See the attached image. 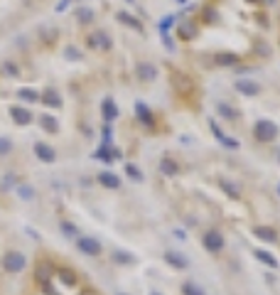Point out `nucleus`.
<instances>
[{"label":"nucleus","mask_w":280,"mask_h":295,"mask_svg":"<svg viewBox=\"0 0 280 295\" xmlns=\"http://www.w3.org/2000/svg\"><path fill=\"white\" fill-rule=\"evenodd\" d=\"M22 295H106L99 285L86 280L74 266L59 263L49 256H39L32 263L30 280Z\"/></svg>","instance_id":"nucleus-1"},{"label":"nucleus","mask_w":280,"mask_h":295,"mask_svg":"<svg viewBox=\"0 0 280 295\" xmlns=\"http://www.w3.org/2000/svg\"><path fill=\"white\" fill-rule=\"evenodd\" d=\"M253 135H256L258 143H273L278 138V126L273 121H268V118H261L253 126Z\"/></svg>","instance_id":"nucleus-2"},{"label":"nucleus","mask_w":280,"mask_h":295,"mask_svg":"<svg viewBox=\"0 0 280 295\" xmlns=\"http://www.w3.org/2000/svg\"><path fill=\"white\" fill-rule=\"evenodd\" d=\"M86 47H89V49H99V52H108V49L113 47V40L108 37V32L94 30L91 34H86Z\"/></svg>","instance_id":"nucleus-3"},{"label":"nucleus","mask_w":280,"mask_h":295,"mask_svg":"<svg viewBox=\"0 0 280 295\" xmlns=\"http://www.w3.org/2000/svg\"><path fill=\"white\" fill-rule=\"evenodd\" d=\"M10 118H13L15 126H30L32 123V111L15 103V106H10Z\"/></svg>","instance_id":"nucleus-4"},{"label":"nucleus","mask_w":280,"mask_h":295,"mask_svg":"<svg viewBox=\"0 0 280 295\" xmlns=\"http://www.w3.org/2000/svg\"><path fill=\"white\" fill-rule=\"evenodd\" d=\"M34 155H37L39 163H45V165H52L57 160V150L52 145H47V143H34Z\"/></svg>","instance_id":"nucleus-5"},{"label":"nucleus","mask_w":280,"mask_h":295,"mask_svg":"<svg viewBox=\"0 0 280 295\" xmlns=\"http://www.w3.org/2000/svg\"><path fill=\"white\" fill-rule=\"evenodd\" d=\"M135 116L145 128H155V116H152V111L145 101H135Z\"/></svg>","instance_id":"nucleus-6"},{"label":"nucleus","mask_w":280,"mask_h":295,"mask_svg":"<svg viewBox=\"0 0 280 295\" xmlns=\"http://www.w3.org/2000/svg\"><path fill=\"white\" fill-rule=\"evenodd\" d=\"M39 101H45L47 108H62V106H64V98H62L59 89H52V86H47V89L42 91V98H39Z\"/></svg>","instance_id":"nucleus-7"},{"label":"nucleus","mask_w":280,"mask_h":295,"mask_svg":"<svg viewBox=\"0 0 280 295\" xmlns=\"http://www.w3.org/2000/svg\"><path fill=\"white\" fill-rule=\"evenodd\" d=\"M99 184L101 187H106V190H118L121 187V177H118L115 172H111V170H103V172H99Z\"/></svg>","instance_id":"nucleus-8"},{"label":"nucleus","mask_w":280,"mask_h":295,"mask_svg":"<svg viewBox=\"0 0 280 295\" xmlns=\"http://www.w3.org/2000/svg\"><path fill=\"white\" fill-rule=\"evenodd\" d=\"M101 116H103V121L111 126L115 118H118V106H115V101L108 96V98H103V103H101Z\"/></svg>","instance_id":"nucleus-9"},{"label":"nucleus","mask_w":280,"mask_h":295,"mask_svg":"<svg viewBox=\"0 0 280 295\" xmlns=\"http://www.w3.org/2000/svg\"><path fill=\"white\" fill-rule=\"evenodd\" d=\"M233 86H236L238 94H244V96H258L261 94V86L256 82H251V79H238Z\"/></svg>","instance_id":"nucleus-10"},{"label":"nucleus","mask_w":280,"mask_h":295,"mask_svg":"<svg viewBox=\"0 0 280 295\" xmlns=\"http://www.w3.org/2000/svg\"><path fill=\"white\" fill-rule=\"evenodd\" d=\"M138 77H140V82H155V79H157V69H155V64H150V62H140V64H138Z\"/></svg>","instance_id":"nucleus-11"},{"label":"nucleus","mask_w":280,"mask_h":295,"mask_svg":"<svg viewBox=\"0 0 280 295\" xmlns=\"http://www.w3.org/2000/svg\"><path fill=\"white\" fill-rule=\"evenodd\" d=\"M177 34L182 37V40H194V37H197V22L194 20H184L182 25H180V30H177Z\"/></svg>","instance_id":"nucleus-12"},{"label":"nucleus","mask_w":280,"mask_h":295,"mask_svg":"<svg viewBox=\"0 0 280 295\" xmlns=\"http://www.w3.org/2000/svg\"><path fill=\"white\" fill-rule=\"evenodd\" d=\"M214 62L219 64V66H238V54H233V52H219L216 57H214Z\"/></svg>","instance_id":"nucleus-13"},{"label":"nucleus","mask_w":280,"mask_h":295,"mask_svg":"<svg viewBox=\"0 0 280 295\" xmlns=\"http://www.w3.org/2000/svg\"><path fill=\"white\" fill-rule=\"evenodd\" d=\"M160 172H163V175H167V177L177 175V172H180L177 160H172V158H163V160H160Z\"/></svg>","instance_id":"nucleus-14"},{"label":"nucleus","mask_w":280,"mask_h":295,"mask_svg":"<svg viewBox=\"0 0 280 295\" xmlns=\"http://www.w3.org/2000/svg\"><path fill=\"white\" fill-rule=\"evenodd\" d=\"M115 17H118V22H123V25H131L133 30H138V32H143V22H140L138 17H133L131 13H123V10H121V13H118Z\"/></svg>","instance_id":"nucleus-15"},{"label":"nucleus","mask_w":280,"mask_h":295,"mask_svg":"<svg viewBox=\"0 0 280 295\" xmlns=\"http://www.w3.org/2000/svg\"><path fill=\"white\" fill-rule=\"evenodd\" d=\"M76 22L79 25H91L94 22V10L91 8H79L76 10Z\"/></svg>","instance_id":"nucleus-16"},{"label":"nucleus","mask_w":280,"mask_h":295,"mask_svg":"<svg viewBox=\"0 0 280 295\" xmlns=\"http://www.w3.org/2000/svg\"><path fill=\"white\" fill-rule=\"evenodd\" d=\"M172 82H175V86H177V91H189V86H192V82L184 77L182 71H175L172 74Z\"/></svg>","instance_id":"nucleus-17"},{"label":"nucleus","mask_w":280,"mask_h":295,"mask_svg":"<svg viewBox=\"0 0 280 295\" xmlns=\"http://www.w3.org/2000/svg\"><path fill=\"white\" fill-rule=\"evenodd\" d=\"M39 123H42V128L47 131V133H57L59 131V121L57 118H52V116H39Z\"/></svg>","instance_id":"nucleus-18"},{"label":"nucleus","mask_w":280,"mask_h":295,"mask_svg":"<svg viewBox=\"0 0 280 295\" xmlns=\"http://www.w3.org/2000/svg\"><path fill=\"white\" fill-rule=\"evenodd\" d=\"M17 96H20L22 101H30V103H34V101L42 98V94H39L37 89H17Z\"/></svg>","instance_id":"nucleus-19"},{"label":"nucleus","mask_w":280,"mask_h":295,"mask_svg":"<svg viewBox=\"0 0 280 295\" xmlns=\"http://www.w3.org/2000/svg\"><path fill=\"white\" fill-rule=\"evenodd\" d=\"M216 108H219V116H224V118H229V121H236V118H238V114H236V111H233L229 103H219Z\"/></svg>","instance_id":"nucleus-20"},{"label":"nucleus","mask_w":280,"mask_h":295,"mask_svg":"<svg viewBox=\"0 0 280 295\" xmlns=\"http://www.w3.org/2000/svg\"><path fill=\"white\" fill-rule=\"evenodd\" d=\"M13 153V138L0 135V155H10Z\"/></svg>","instance_id":"nucleus-21"},{"label":"nucleus","mask_w":280,"mask_h":295,"mask_svg":"<svg viewBox=\"0 0 280 295\" xmlns=\"http://www.w3.org/2000/svg\"><path fill=\"white\" fill-rule=\"evenodd\" d=\"M172 25H175V15L163 17V20H160V34H167V32L172 30Z\"/></svg>","instance_id":"nucleus-22"},{"label":"nucleus","mask_w":280,"mask_h":295,"mask_svg":"<svg viewBox=\"0 0 280 295\" xmlns=\"http://www.w3.org/2000/svg\"><path fill=\"white\" fill-rule=\"evenodd\" d=\"M126 172H128V177H131V180H135V182H143V172L138 170V165L128 163V165H126Z\"/></svg>","instance_id":"nucleus-23"},{"label":"nucleus","mask_w":280,"mask_h":295,"mask_svg":"<svg viewBox=\"0 0 280 295\" xmlns=\"http://www.w3.org/2000/svg\"><path fill=\"white\" fill-rule=\"evenodd\" d=\"M202 20H204V22H209V25H214V22H219V15H216V10H214V8H204Z\"/></svg>","instance_id":"nucleus-24"},{"label":"nucleus","mask_w":280,"mask_h":295,"mask_svg":"<svg viewBox=\"0 0 280 295\" xmlns=\"http://www.w3.org/2000/svg\"><path fill=\"white\" fill-rule=\"evenodd\" d=\"M64 57H66L69 62H79V59H82L84 54H82V52H79L76 47H66V52H64Z\"/></svg>","instance_id":"nucleus-25"},{"label":"nucleus","mask_w":280,"mask_h":295,"mask_svg":"<svg viewBox=\"0 0 280 295\" xmlns=\"http://www.w3.org/2000/svg\"><path fill=\"white\" fill-rule=\"evenodd\" d=\"M111 140H113V128L106 123V128H103V145H111Z\"/></svg>","instance_id":"nucleus-26"},{"label":"nucleus","mask_w":280,"mask_h":295,"mask_svg":"<svg viewBox=\"0 0 280 295\" xmlns=\"http://www.w3.org/2000/svg\"><path fill=\"white\" fill-rule=\"evenodd\" d=\"M3 69H5V74H10V77H17V66H15L13 62H5Z\"/></svg>","instance_id":"nucleus-27"},{"label":"nucleus","mask_w":280,"mask_h":295,"mask_svg":"<svg viewBox=\"0 0 280 295\" xmlns=\"http://www.w3.org/2000/svg\"><path fill=\"white\" fill-rule=\"evenodd\" d=\"M163 42H165V47H167L170 52H175V42L170 40V34H163Z\"/></svg>","instance_id":"nucleus-28"},{"label":"nucleus","mask_w":280,"mask_h":295,"mask_svg":"<svg viewBox=\"0 0 280 295\" xmlns=\"http://www.w3.org/2000/svg\"><path fill=\"white\" fill-rule=\"evenodd\" d=\"M69 3H71V0H59V3H57V13H64Z\"/></svg>","instance_id":"nucleus-29"},{"label":"nucleus","mask_w":280,"mask_h":295,"mask_svg":"<svg viewBox=\"0 0 280 295\" xmlns=\"http://www.w3.org/2000/svg\"><path fill=\"white\" fill-rule=\"evenodd\" d=\"M246 3H253L256 5V3H261V0H246Z\"/></svg>","instance_id":"nucleus-30"},{"label":"nucleus","mask_w":280,"mask_h":295,"mask_svg":"<svg viewBox=\"0 0 280 295\" xmlns=\"http://www.w3.org/2000/svg\"><path fill=\"white\" fill-rule=\"evenodd\" d=\"M177 3H187V0H177Z\"/></svg>","instance_id":"nucleus-31"},{"label":"nucleus","mask_w":280,"mask_h":295,"mask_svg":"<svg viewBox=\"0 0 280 295\" xmlns=\"http://www.w3.org/2000/svg\"><path fill=\"white\" fill-rule=\"evenodd\" d=\"M278 195H280V184H278Z\"/></svg>","instance_id":"nucleus-32"},{"label":"nucleus","mask_w":280,"mask_h":295,"mask_svg":"<svg viewBox=\"0 0 280 295\" xmlns=\"http://www.w3.org/2000/svg\"><path fill=\"white\" fill-rule=\"evenodd\" d=\"M128 3H135V0H128Z\"/></svg>","instance_id":"nucleus-33"}]
</instances>
